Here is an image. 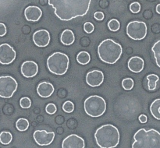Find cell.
Returning <instances> with one entry per match:
<instances>
[{
    "instance_id": "cell-1",
    "label": "cell",
    "mask_w": 160,
    "mask_h": 148,
    "mask_svg": "<svg viewBox=\"0 0 160 148\" xmlns=\"http://www.w3.org/2000/svg\"><path fill=\"white\" fill-rule=\"evenodd\" d=\"M92 0H48L55 14L61 20L68 21L78 17H84L88 12Z\"/></svg>"
},
{
    "instance_id": "cell-2",
    "label": "cell",
    "mask_w": 160,
    "mask_h": 148,
    "mask_svg": "<svg viewBox=\"0 0 160 148\" xmlns=\"http://www.w3.org/2000/svg\"><path fill=\"white\" fill-rule=\"evenodd\" d=\"M95 138L100 148H114L120 143V132L112 125H104L95 131Z\"/></svg>"
},
{
    "instance_id": "cell-3",
    "label": "cell",
    "mask_w": 160,
    "mask_h": 148,
    "mask_svg": "<svg viewBox=\"0 0 160 148\" xmlns=\"http://www.w3.org/2000/svg\"><path fill=\"white\" fill-rule=\"evenodd\" d=\"M123 52L122 46L112 39H106L99 44L98 54L102 62L108 64H114L120 59Z\"/></svg>"
},
{
    "instance_id": "cell-4",
    "label": "cell",
    "mask_w": 160,
    "mask_h": 148,
    "mask_svg": "<svg viewBox=\"0 0 160 148\" xmlns=\"http://www.w3.org/2000/svg\"><path fill=\"white\" fill-rule=\"evenodd\" d=\"M134 140L132 148H160V132L156 129H138Z\"/></svg>"
},
{
    "instance_id": "cell-5",
    "label": "cell",
    "mask_w": 160,
    "mask_h": 148,
    "mask_svg": "<svg viewBox=\"0 0 160 148\" xmlns=\"http://www.w3.org/2000/svg\"><path fill=\"white\" fill-rule=\"evenodd\" d=\"M70 59L66 54L55 52L47 59V66L52 73L56 75H63L68 70Z\"/></svg>"
},
{
    "instance_id": "cell-6",
    "label": "cell",
    "mask_w": 160,
    "mask_h": 148,
    "mask_svg": "<svg viewBox=\"0 0 160 148\" xmlns=\"http://www.w3.org/2000/svg\"><path fill=\"white\" fill-rule=\"evenodd\" d=\"M106 110V102L102 97L93 95L84 101V111L88 115L93 118L100 117Z\"/></svg>"
},
{
    "instance_id": "cell-7",
    "label": "cell",
    "mask_w": 160,
    "mask_h": 148,
    "mask_svg": "<svg viewBox=\"0 0 160 148\" xmlns=\"http://www.w3.org/2000/svg\"><path fill=\"white\" fill-rule=\"evenodd\" d=\"M127 34L133 40L140 41L147 34V25L142 21H131L127 26Z\"/></svg>"
},
{
    "instance_id": "cell-8",
    "label": "cell",
    "mask_w": 160,
    "mask_h": 148,
    "mask_svg": "<svg viewBox=\"0 0 160 148\" xmlns=\"http://www.w3.org/2000/svg\"><path fill=\"white\" fill-rule=\"evenodd\" d=\"M17 82L12 76H0V97L10 98L17 90Z\"/></svg>"
},
{
    "instance_id": "cell-9",
    "label": "cell",
    "mask_w": 160,
    "mask_h": 148,
    "mask_svg": "<svg viewBox=\"0 0 160 148\" xmlns=\"http://www.w3.org/2000/svg\"><path fill=\"white\" fill-rule=\"evenodd\" d=\"M16 59V51L9 44L0 45V63L8 65Z\"/></svg>"
},
{
    "instance_id": "cell-10",
    "label": "cell",
    "mask_w": 160,
    "mask_h": 148,
    "mask_svg": "<svg viewBox=\"0 0 160 148\" xmlns=\"http://www.w3.org/2000/svg\"><path fill=\"white\" fill-rule=\"evenodd\" d=\"M55 138V132H48L46 130H36L34 132V139L40 146H48L51 144Z\"/></svg>"
},
{
    "instance_id": "cell-11",
    "label": "cell",
    "mask_w": 160,
    "mask_h": 148,
    "mask_svg": "<svg viewBox=\"0 0 160 148\" xmlns=\"http://www.w3.org/2000/svg\"><path fill=\"white\" fill-rule=\"evenodd\" d=\"M85 143L82 137L71 134L63 140L62 143V148H84Z\"/></svg>"
},
{
    "instance_id": "cell-12",
    "label": "cell",
    "mask_w": 160,
    "mask_h": 148,
    "mask_svg": "<svg viewBox=\"0 0 160 148\" xmlns=\"http://www.w3.org/2000/svg\"><path fill=\"white\" fill-rule=\"evenodd\" d=\"M104 80V74L100 70H92L87 73L86 83L90 87H95L101 85Z\"/></svg>"
},
{
    "instance_id": "cell-13",
    "label": "cell",
    "mask_w": 160,
    "mask_h": 148,
    "mask_svg": "<svg viewBox=\"0 0 160 148\" xmlns=\"http://www.w3.org/2000/svg\"><path fill=\"white\" fill-rule=\"evenodd\" d=\"M33 41L38 47H46L50 42L49 32L46 30H39L33 34Z\"/></svg>"
},
{
    "instance_id": "cell-14",
    "label": "cell",
    "mask_w": 160,
    "mask_h": 148,
    "mask_svg": "<svg viewBox=\"0 0 160 148\" xmlns=\"http://www.w3.org/2000/svg\"><path fill=\"white\" fill-rule=\"evenodd\" d=\"M38 72V65L34 61H26L21 65V73L24 77L31 78Z\"/></svg>"
},
{
    "instance_id": "cell-15",
    "label": "cell",
    "mask_w": 160,
    "mask_h": 148,
    "mask_svg": "<svg viewBox=\"0 0 160 148\" xmlns=\"http://www.w3.org/2000/svg\"><path fill=\"white\" fill-rule=\"evenodd\" d=\"M24 16L28 21L36 22L42 17V11L38 6H30L25 9Z\"/></svg>"
},
{
    "instance_id": "cell-16",
    "label": "cell",
    "mask_w": 160,
    "mask_h": 148,
    "mask_svg": "<svg viewBox=\"0 0 160 148\" xmlns=\"http://www.w3.org/2000/svg\"><path fill=\"white\" fill-rule=\"evenodd\" d=\"M144 65L145 62L143 59L138 56H134L128 61V69L133 73H138L142 72L144 69Z\"/></svg>"
},
{
    "instance_id": "cell-17",
    "label": "cell",
    "mask_w": 160,
    "mask_h": 148,
    "mask_svg": "<svg viewBox=\"0 0 160 148\" xmlns=\"http://www.w3.org/2000/svg\"><path fill=\"white\" fill-rule=\"evenodd\" d=\"M55 88L52 84L48 82H42L37 87L38 94L43 98H49L54 92Z\"/></svg>"
},
{
    "instance_id": "cell-18",
    "label": "cell",
    "mask_w": 160,
    "mask_h": 148,
    "mask_svg": "<svg viewBox=\"0 0 160 148\" xmlns=\"http://www.w3.org/2000/svg\"><path fill=\"white\" fill-rule=\"evenodd\" d=\"M60 41L64 45H70L74 42L75 36L71 30H64L60 37Z\"/></svg>"
},
{
    "instance_id": "cell-19",
    "label": "cell",
    "mask_w": 160,
    "mask_h": 148,
    "mask_svg": "<svg viewBox=\"0 0 160 148\" xmlns=\"http://www.w3.org/2000/svg\"><path fill=\"white\" fill-rule=\"evenodd\" d=\"M150 112L156 119L160 120V98L156 99L150 106Z\"/></svg>"
},
{
    "instance_id": "cell-20",
    "label": "cell",
    "mask_w": 160,
    "mask_h": 148,
    "mask_svg": "<svg viewBox=\"0 0 160 148\" xmlns=\"http://www.w3.org/2000/svg\"><path fill=\"white\" fill-rule=\"evenodd\" d=\"M90 60L91 56L89 55V53L87 52V51H81L77 55V61L80 64H81V65H87L88 63H89Z\"/></svg>"
},
{
    "instance_id": "cell-21",
    "label": "cell",
    "mask_w": 160,
    "mask_h": 148,
    "mask_svg": "<svg viewBox=\"0 0 160 148\" xmlns=\"http://www.w3.org/2000/svg\"><path fill=\"white\" fill-rule=\"evenodd\" d=\"M147 79H148V89L150 90H154L156 88V84L159 81V78L156 74H150L147 76Z\"/></svg>"
},
{
    "instance_id": "cell-22",
    "label": "cell",
    "mask_w": 160,
    "mask_h": 148,
    "mask_svg": "<svg viewBox=\"0 0 160 148\" xmlns=\"http://www.w3.org/2000/svg\"><path fill=\"white\" fill-rule=\"evenodd\" d=\"M152 51L154 53L156 65L160 68V40L154 44L152 48Z\"/></svg>"
},
{
    "instance_id": "cell-23",
    "label": "cell",
    "mask_w": 160,
    "mask_h": 148,
    "mask_svg": "<svg viewBox=\"0 0 160 148\" xmlns=\"http://www.w3.org/2000/svg\"><path fill=\"white\" fill-rule=\"evenodd\" d=\"M16 126L19 131H26L29 127V122L26 118H19L16 122Z\"/></svg>"
},
{
    "instance_id": "cell-24",
    "label": "cell",
    "mask_w": 160,
    "mask_h": 148,
    "mask_svg": "<svg viewBox=\"0 0 160 148\" xmlns=\"http://www.w3.org/2000/svg\"><path fill=\"white\" fill-rule=\"evenodd\" d=\"M12 140V134L9 132H2L0 133V143L4 145H7L10 143Z\"/></svg>"
},
{
    "instance_id": "cell-25",
    "label": "cell",
    "mask_w": 160,
    "mask_h": 148,
    "mask_svg": "<svg viewBox=\"0 0 160 148\" xmlns=\"http://www.w3.org/2000/svg\"><path fill=\"white\" fill-rule=\"evenodd\" d=\"M108 27L111 31H117L120 29V23L117 20L112 19V20H109L108 23Z\"/></svg>"
},
{
    "instance_id": "cell-26",
    "label": "cell",
    "mask_w": 160,
    "mask_h": 148,
    "mask_svg": "<svg viewBox=\"0 0 160 148\" xmlns=\"http://www.w3.org/2000/svg\"><path fill=\"white\" fill-rule=\"evenodd\" d=\"M122 87L124 90H130L134 87V80L131 78H126L122 81Z\"/></svg>"
},
{
    "instance_id": "cell-27",
    "label": "cell",
    "mask_w": 160,
    "mask_h": 148,
    "mask_svg": "<svg viewBox=\"0 0 160 148\" xmlns=\"http://www.w3.org/2000/svg\"><path fill=\"white\" fill-rule=\"evenodd\" d=\"M62 110L67 113H71L73 110H74V104L72 101H66L63 104H62Z\"/></svg>"
},
{
    "instance_id": "cell-28",
    "label": "cell",
    "mask_w": 160,
    "mask_h": 148,
    "mask_svg": "<svg viewBox=\"0 0 160 148\" xmlns=\"http://www.w3.org/2000/svg\"><path fill=\"white\" fill-rule=\"evenodd\" d=\"M20 104L21 106V107H23V108H29L31 105V99L29 98H27V97L22 98L20 100Z\"/></svg>"
},
{
    "instance_id": "cell-29",
    "label": "cell",
    "mask_w": 160,
    "mask_h": 148,
    "mask_svg": "<svg viewBox=\"0 0 160 148\" xmlns=\"http://www.w3.org/2000/svg\"><path fill=\"white\" fill-rule=\"evenodd\" d=\"M45 111L49 115H53L57 111V107H56V104H52V103H50V104H47L46 107H45Z\"/></svg>"
},
{
    "instance_id": "cell-30",
    "label": "cell",
    "mask_w": 160,
    "mask_h": 148,
    "mask_svg": "<svg viewBox=\"0 0 160 148\" xmlns=\"http://www.w3.org/2000/svg\"><path fill=\"white\" fill-rule=\"evenodd\" d=\"M130 9H131V11L133 13H138V12H139L141 10L140 3L137 2L131 3V6H130Z\"/></svg>"
},
{
    "instance_id": "cell-31",
    "label": "cell",
    "mask_w": 160,
    "mask_h": 148,
    "mask_svg": "<svg viewBox=\"0 0 160 148\" xmlns=\"http://www.w3.org/2000/svg\"><path fill=\"white\" fill-rule=\"evenodd\" d=\"M84 30L88 34H91L95 30V26H94L93 23H92L91 22H86L84 25Z\"/></svg>"
},
{
    "instance_id": "cell-32",
    "label": "cell",
    "mask_w": 160,
    "mask_h": 148,
    "mask_svg": "<svg viewBox=\"0 0 160 148\" xmlns=\"http://www.w3.org/2000/svg\"><path fill=\"white\" fill-rule=\"evenodd\" d=\"M6 34V26L4 23H0V37H3Z\"/></svg>"
},
{
    "instance_id": "cell-33",
    "label": "cell",
    "mask_w": 160,
    "mask_h": 148,
    "mask_svg": "<svg viewBox=\"0 0 160 148\" xmlns=\"http://www.w3.org/2000/svg\"><path fill=\"white\" fill-rule=\"evenodd\" d=\"M94 17L97 20H102L104 19V13L102 12H96L94 14Z\"/></svg>"
},
{
    "instance_id": "cell-34",
    "label": "cell",
    "mask_w": 160,
    "mask_h": 148,
    "mask_svg": "<svg viewBox=\"0 0 160 148\" xmlns=\"http://www.w3.org/2000/svg\"><path fill=\"white\" fill-rule=\"evenodd\" d=\"M139 121H140L141 123H146L147 121H148V118L145 115H141L139 116Z\"/></svg>"
},
{
    "instance_id": "cell-35",
    "label": "cell",
    "mask_w": 160,
    "mask_h": 148,
    "mask_svg": "<svg viewBox=\"0 0 160 148\" xmlns=\"http://www.w3.org/2000/svg\"><path fill=\"white\" fill-rule=\"evenodd\" d=\"M156 12L160 14V4H158L157 6H156Z\"/></svg>"
}]
</instances>
